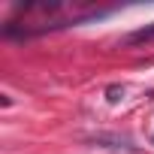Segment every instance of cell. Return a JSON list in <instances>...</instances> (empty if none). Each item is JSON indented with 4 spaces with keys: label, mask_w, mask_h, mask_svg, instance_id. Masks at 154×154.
I'll return each mask as SVG.
<instances>
[{
    "label": "cell",
    "mask_w": 154,
    "mask_h": 154,
    "mask_svg": "<svg viewBox=\"0 0 154 154\" xmlns=\"http://www.w3.org/2000/svg\"><path fill=\"white\" fill-rule=\"evenodd\" d=\"M151 39H154V21H151V24H145V27H139V30H133L124 42L136 45V42H151Z\"/></svg>",
    "instance_id": "1"
},
{
    "label": "cell",
    "mask_w": 154,
    "mask_h": 154,
    "mask_svg": "<svg viewBox=\"0 0 154 154\" xmlns=\"http://www.w3.org/2000/svg\"><path fill=\"white\" fill-rule=\"evenodd\" d=\"M106 94H109V103H118V100L124 97V88H118V85H112V88H109Z\"/></svg>",
    "instance_id": "2"
}]
</instances>
